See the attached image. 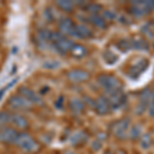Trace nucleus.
I'll return each instance as SVG.
<instances>
[{"mask_svg": "<svg viewBox=\"0 0 154 154\" xmlns=\"http://www.w3.org/2000/svg\"><path fill=\"white\" fill-rule=\"evenodd\" d=\"M70 53L74 58L81 59L86 56V54H88V48L84 45H82V44H74L73 48H72V49L70 51Z\"/></svg>", "mask_w": 154, "mask_h": 154, "instance_id": "14", "label": "nucleus"}, {"mask_svg": "<svg viewBox=\"0 0 154 154\" xmlns=\"http://www.w3.org/2000/svg\"><path fill=\"white\" fill-rule=\"evenodd\" d=\"M5 154H16V153H12V152H9V153H5Z\"/></svg>", "mask_w": 154, "mask_h": 154, "instance_id": "24", "label": "nucleus"}, {"mask_svg": "<svg viewBox=\"0 0 154 154\" xmlns=\"http://www.w3.org/2000/svg\"><path fill=\"white\" fill-rule=\"evenodd\" d=\"M20 131L11 125L0 128V144L4 145H14Z\"/></svg>", "mask_w": 154, "mask_h": 154, "instance_id": "3", "label": "nucleus"}, {"mask_svg": "<svg viewBox=\"0 0 154 154\" xmlns=\"http://www.w3.org/2000/svg\"><path fill=\"white\" fill-rule=\"evenodd\" d=\"M19 95L23 96L24 98L29 100L33 105H38V106L44 105V101H43V99H42V97L40 95H38L34 89L30 88L28 86H25V85L20 86Z\"/></svg>", "mask_w": 154, "mask_h": 154, "instance_id": "4", "label": "nucleus"}, {"mask_svg": "<svg viewBox=\"0 0 154 154\" xmlns=\"http://www.w3.org/2000/svg\"><path fill=\"white\" fill-rule=\"evenodd\" d=\"M64 104H65V98L63 96H60L58 99H57L56 103H54V107L59 110L64 108Z\"/></svg>", "mask_w": 154, "mask_h": 154, "instance_id": "19", "label": "nucleus"}, {"mask_svg": "<svg viewBox=\"0 0 154 154\" xmlns=\"http://www.w3.org/2000/svg\"><path fill=\"white\" fill-rule=\"evenodd\" d=\"M69 107H70V109L74 113H80L84 110V107L85 106H84L83 101L74 98V99H72L70 101V103H69Z\"/></svg>", "mask_w": 154, "mask_h": 154, "instance_id": "17", "label": "nucleus"}, {"mask_svg": "<svg viewBox=\"0 0 154 154\" xmlns=\"http://www.w3.org/2000/svg\"><path fill=\"white\" fill-rule=\"evenodd\" d=\"M56 5L59 7L61 11L65 12H72L75 7V3L69 0H60V1H56Z\"/></svg>", "mask_w": 154, "mask_h": 154, "instance_id": "16", "label": "nucleus"}, {"mask_svg": "<svg viewBox=\"0 0 154 154\" xmlns=\"http://www.w3.org/2000/svg\"><path fill=\"white\" fill-rule=\"evenodd\" d=\"M128 126H130V120L128 119H125L114 125V134L118 137V138H123L125 134L128 131Z\"/></svg>", "mask_w": 154, "mask_h": 154, "instance_id": "11", "label": "nucleus"}, {"mask_svg": "<svg viewBox=\"0 0 154 154\" xmlns=\"http://www.w3.org/2000/svg\"><path fill=\"white\" fill-rule=\"evenodd\" d=\"M72 36L78 37V38H88L91 36V31L85 25H78V26H75Z\"/></svg>", "mask_w": 154, "mask_h": 154, "instance_id": "12", "label": "nucleus"}, {"mask_svg": "<svg viewBox=\"0 0 154 154\" xmlns=\"http://www.w3.org/2000/svg\"><path fill=\"white\" fill-rule=\"evenodd\" d=\"M109 107L110 106H109L108 99L104 98V97H100L95 104V108H96L97 113L100 114V115H104V114L108 113L109 112Z\"/></svg>", "mask_w": 154, "mask_h": 154, "instance_id": "10", "label": "nucleus"}, {"mask_svg": "<svg viewBox=\"0 0 154 154\" xmlns=\"http://www.w3.org/2000/svg\"><path fill=\"white\" fill-rule=\"evenodd\" d=\"M91 77V74L85 70L81 69H72L67 72V78L72 82H83Z\"/></svg>", "mask_w": 154, "mask_h": 154, "instance_id": "7", "label": "nucleus"}, {"mask_svg": "<svg viewBox=\"0 0 154 154\" xmlns=\"http://www.w3.org/2000/svg\"><path fill=\"white\" fill-rule=\"evenodd\" d=\"M89 8V11L94 12V14H97L98 11H101V6L99 5V4H91V5L88 6Z\"/></svg>", "mask_w": 154, "mask_h": 154, "instance_id": "23", "label": "nucleus"}, {"mask_svg": "<svg viewBox=\"0 0 154 154\" xmlns=\"http://www.w3.org/2000/svg\"><path fill=\"white\" fill-rule=\"evenodd\" d=\"M88 21L91 24H94L95 26L99 27V28H106V21L104 18H102L100 16H97V14H93V16L89 17Z\"/></svg>", "mask_w": 154, "mask_h": 154, "instance_id": "18", "label": "nucleus"}, {"mask_svg": "<svg viewBox=\"0 0 154 154\" xmlns=\"http://www.w3.org/2000/svg\"><path fill=\"white\" fill-rule=\"evenodd\" d=\"M88 138V134H86L85 131H77V133H75L71 137L70 141L73 146H78V145L83 144L84 142H86Z\"/></svg>", "mask_w": 154, "mask_h": 154, "instance_id": "13", "label": "nucleus"}, {"mask_svg": "<svg viewBox=\"0 0 154 154\" xmlns=\"http://www.w3.org/2000/svg\"><path fill=\"white\" fill-rule=\"evenodd\" d=\"M12 113L8 110H2L0 112V128L11 125Z\"/></svg>", "mask_w": 154, "mask_h": 154, "instance_id": "15", "label": "nucleus"}, {"mask_svg": "<svg viewBox=\"0 0 154 154\" xmlns=\"http://www.w3.org/2000/svg\"><path fill=\"white\" fill-rule=\"evenodd\" d=\"M14 145L27 154H37L41 151V144L28 131H20Z\"/></svg>", "mask_w": 154, "mask_h": 154, "instance_id": "1", "label": "nucleus"}, {"mask_svg": "<svg viewBox=\"0 0 154 154\" xmlns=\"http://www.w3.org/2000/svg\"><path fill=\"white\" fill-rule=\"evenodd\" d=\"M74 41L69 39L68 37H66L65 35L62 36L59 40H57L56 42H54V45L56 48L57 51L61 54H67L71 51L72 48L74 45Z\"/></svg>", "mask_w": 154, "mask_h": 154, "instance_id": "8", "label": "nucleus"}, {"mask_svg": "<svg viewBox=\"0 0 154 154\" xmlns=\"http://www.w3.org/2000/svg\"><path fill=\"white\" fill-rule=\"evenodd\" d=\"M76 25L72 21L70 18H63L60 20L59 22V28L60 32L64 35H71L73 34L74 29H75Z\"/></svg>", "mask_w": 154, "mask_h": 154, "instance_id": "9", "label": "nucleus"}, {"mask_svg": "<svg viewBox=\"0 0 154 154\" xmlns=\"http://www.w3.org/2000/svg\"><path fill=\"white\" fill-rule=\"evenodd\" d=\"M98 81L100 83V85L103 86L106 89L107 93H112V91H118L119 88V81L115 77L110 76V75H102L98 78Z\"/></svg>", "mask_w": 154, "mask_h": 154, "instance_id": "6", "label": "nucleus"}, {"mask_svg": "<svg viewBox=\"0 0 154 154\" xmlns=\"http://www.w3.org/2000/svg\"><path fill=\"white\" fill-rule=\"evenodd\" d=\"M7 106L11 109V110L16 111V112H23V111H30L33 109L34 105L29 100L24 98L21 95H14L9 98L7 102Z\"/></svg>", "mask_w": 154, "mask_h": 154, "instance_id": "2", "label": "nucleus"}, {"mask_svg": "<svg viewBox=\"0 0 154 154\" xmlns=\"http://www.w3.org/2000/svg\"><path fill=\"white\" fill-rule=\"evenodd\" d=\"M59 65L60 63L57 61H49V62H46L44 64V68L46 69H56V68H59Z\"/></svg>", "mask_w": 154, "mask_h": 154, "instance_id": "20", "label": "nucleus"}, {"mask_svg": "<svg viewBox=\"0 0 154 154\" xmlns=\"http://www.w3.org/2000/svg\"><path fill=\"white\" fill-rule=\"evenodd\" d=\"M44 17H45L46 21H48V22L54 21V14L51 8H46V11H44Z\"/></svg>", "mask_w": 154, "mask_h": 154, "instance_id": "21", "label": "nucleus"}, {"mask_svg": "<svg viewBox=\"0 0 154 154\" xmlns=\"http://www.w3.org/2000/svg\"><path fill=\"white\" fill-rule=\"evenodd\" d=\"M102 141L101 140H96V141H94L93 143H91V147H93V149L95 151H98V150H100L101 147H102Z\"/></svg>", "mask_w": 154, "mask_h": 154, "instance_id": "22", "label": "nucleus"}, {"mask_svg": "<svg viewBox=\"0 0 154 154\" xmlns=\"http://www.w3.org/2000/svg\"><path fill=\"white\" fill-rule=\"evenodd\" d=\"M11 126L19 131H27L30 128V121L22 113L14 112L11 115Z\"/></svg>", "mask_w": 154, "mask_h": 154, "instance_id": "5", "label": "nucleus"}]
</instances>
